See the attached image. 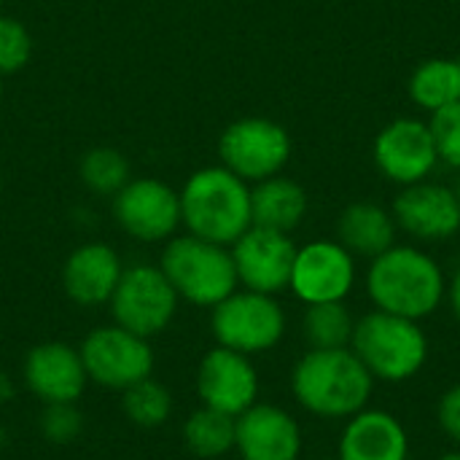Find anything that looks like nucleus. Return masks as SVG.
Instances as JSON below:
<instances>
[{"mask_svg":"<svg viewBox=\"0 0 460 460\" xmlns=\"http://www.w3.org/2000/svg\"><path fill=\"white\" fill-rule=\"evenodd\" d=\"M78 353L89 383L111 391H127L154 372L151 342L116 323L92 329L84 337Z\"/></svg>","mask_w":460,"mask_h":460,"instance_id":"9","label":"nucleus"},{"mask_svg":"<svg viewBox=\"0 0 460 460\" xmlns=\"http://www.w3.org/2000/svg\"><path fill=\"white\" fill-rule=\"evenodd\" d=\"M159 270L175 288L178 299L194 307L213 310L240 286L232 251L189 232L167 240L159 259Z\"/></svg>","mask_w":460,"mask_h":460,"instance_id":"5","label":"nucleus"},{"mask_svg":"<svg viewBox=\"0 0 460 460\" xmlns=\"http://www.w3.org/2000/svg\"><path fill=\"white\" fill-rule=\"evenodd\" d=\"M364 286L375 310L410 321H426L445 302L447 275L423 248L396 243L369 261Z\"/></svg>","mask_w":460,"mask_h":460,"instance_id":"1","label":"nucleus"},{"mask_svg":"<svg viewBox=\"0 0 460 460\" xmlns=\"http://www.w3.org/2000/svg\"><path fill=\"white\" fill-rule=\"evenodd\" d=\"M78 178L89 191H94L100 197H113L129 181V162L121 151L100 146L81 156Z\"/></svg>","mask_w":460,"mask_h":460,"instance_id":"26","label":"nucleus"},{"mask_svg":"<svg viewBox=\"0 0 460 460\" xmlns=\"http://www.w3.org/2000/svg\"><path fill=\"white\" fill-rule=\"evenodd\" d=\"M234 450L243 460H299L302 429L283 407L256 402L234 420Z\"/></svg>","mask_w":460,"mask_h":460,"instance_id":"17","label":"nucleus"},{"mask_svg":"<svg viewBox=\"0 0 460 460\" xmlns=\"http://www.w3.org/2000/svg\"><path fill=\"white\" fill-rule=\"evenodd\" d=\"M356 332V318L345 302L305 305L302 337L310 350H340L350 348Z\"/></svg>","mask_w":460,"mask_h":460,"instance_id":"23","label":"nucleus"},{"mask_svg":"<svg viewBox=\"0 0 460 460\" xmlns=\"http://www.w3.org/2000/svg\"><path fill=\"white\" fill-rule=\"evenodd\" d=\"M350 350L375 377V383H410L429 361V337L420 321L372 310L356 318Z\"/></svg>","mask_w":460,"mask_h":460,"instance_id":"4","label":"nucleus"},{"mask_svg":"<svg viewBox=\"0 0 460 460\" xmlns=\"http://www.w3.org/2000/svg\"><path fill=\"white\" fill-rule=\"evenodd\" d=\"M46 410L38 418V429L51 445H70L84 431V418L75 404H43Z\"/></svg>","mask_w":460,"mask_h":460,"instance_id":"29","label":"nucleus"},{"mask_svg":"<svg viewBox=\"0 0 460 460\" xmlns=\"http://www.w3.org/2000/svg\"><path fill=\"white\" fill-rule=\"evenodd\" d=\"M234 420L210 407H199L183 423V445L197 458H221L234 450Z\"/></svg>","mask_w":460,"mask_h":460,"instance_id":"24","label":"nucleus"},{"mask_svg":"<svg viewBox=\"0 0 460 460\" xmlns=\"http://www.w3.org/2000/svg\"><path fill=\"white\" fill-rule=\"evenodd\" d=\"M27 391L43 404H75L86 391V369L78 348L65 342L35 345L22 367Z\"/></svg>","mask_w":460,"mask_h":460,"instance_id":"16","label":"nucleus"},{"mask_svg":"<svg viewBox=\"0 0 460 460\" xmlns=\"http://www.w3.org/2000/svg\"><path fill=\"white\" fill-rule=\"evenodd\" d=\"M0 102H3V78H0Z\"/></svg>","mask_w":460,"mask_h":460,"instance_id":"35","label":"nucleus"},{"mask_svg":"<svg viewBox=\"0 0 460 460\" xmlns=\"http://www.w3.org/2000/svg\"><path fill=\"white\" fill-rule=\"evenodd\" d=\"M310 199L302 183L286 175H272L251 186L253 226L291 234L307 216Z\"/></svg>","mask_w":460,"mask_h":460,"instance_id":"21","label":"nucleus"},{"mask_svg":"<svg viewBox=\"0 0 460 460\" xmlns=\"http://www.w3.org/2000/svg\"><path fill=\"white\" fill-rule=\"evenodd\" d=\"M291 135L283 124L264 116H245L232 121L218 137V156L245 183H259L280 175L291 162Z\"/></svg>","mask_w":460,"mask_h":460,"instance_id":"7","label":"nucleus"},{"mask_svg":"<svg viewBox=\"0 0 460 460\" xmlns=\"http://www.w3.org/2000/svg\"><path fill=\"white\" fill-rule=\"evenodd\" d=\"M437 420H439V429L456 445H460V383L442 394L439 407H437Z\"/></svg>","mask_w":460,"mask_h":460,"instance_id":"30","label":"nucleus"},{"mask_svg":"<svg viewBox=\"0 0 460 460\" xmlns=\"http://www.w3.org/2000/svg\"><path fill=\"white\" fill-rule=\"evenodd\" d=\"M437 460H460V450H456V453H445V456H439Z\"/></svg>","mask_w":460,"mask_h":460,"instance_id":"33","label":"nucleus"},{"mask_svg":"<svg viewBox=\"0 0 460 460\" xmlns=\"http://www.w3.org/2000/svg\"><path fill=\"white\" fill-rule=\"evenodd\" d=\"M391 213L399 232L418 243H445L460 232V202L456 189L431 178L402 186Z\"/></svg>","mask_w":460,"mask_h":460,"instance_id":"13","label":"nucleus"},{"mask_svg":"<svg viewBox=\"0 0 460 460\" xmlns=\"http://www.w3.org/2000/svg\"><path fill=\"white\" fill-rule=\"evenodd\" d=\"M113 218L137 243H164L181 226V194L159 178H129L113 194Z\"/></svg>","mask_w":460,"mask_h":460,"instance_id":"10","label":"nucleus"},{"mask_svg":"<svg viewBox=\"0 0 460 460\" xmlns=\"http://www.w3.org/2000/svg\"><path fill=\"white\" fill-rule=\"evenodd\" d=\"M356 256L337 240H313L296 248L288 288L305 305L345 302L356 288Z\"/></svg>","mask_w":460,"mask_h":460,"instance_id":"12","label":"nucleus"},{"mask_svg":"<svg viewBox=\"0 0 460 460\" xmlns=\"http://www.w3.org/2000/svg\"><path fill=\"white\" fill-rule=\"evenodd\" d=\"M453 189H456V197H458V202H460V172H458V181H456V186H453Z\"/></svg>","mask_w":460,"mask_h":460,"instance_id":"34","label":"nucleus"},{"mask_svg":"<svg viewBox=\"0 0 460 460\" xmlns=\"http://www.w3.org/2000/svg\"><path fill=\"white\" fill-rule=\"evenodd\" d=\"M121 272V259L108 243H84L62 264V288L70 302L100 307L111 302Z\"/></svg>","mask_w":460,"mask_h":460,"instance_id":"18","label":"nucleus"},{"mask_svg":"<svg viewBox=\"0 0 460 460\" xmlns=\"http://www.w3.org/2000/svg\"><path fill=\"white\" fill-rule=\"evenodd\" d=\"M394 213L377 202H350L337 218V243L356 259H377L396 245Z\"/></svg>","mask_w":460,"mask_h":460,"instance_id":"20","label":"nucleus"},{"mask_svg":"<svg viewBox=\"0 0 460 460\" xmlns=\"http://www.w3.org/2000/svg\"><path fill=\"white\" fill-rule=\"evenodd\" d=\"M296 243L291 234L251 226L229 251L234 259L237 280L248 291L278 296L291 283V270L296 259Z\"/></svg>","mask_w":460,"mask_h":460,"instance_id":"15","label":"nucleus"},{"mask_svg":"<svg viewBox=\"0 0 460 460\" xmlns=\"http://www.w3.org/2000/svg\"><path fill=\"white\" fill-rule=\"evenodd\" d=\"M210 332L221 348L256 356L280 345L286 337V313L275 296L243 288L213 307Z\"/></svg>","mask_w":460,"mask_h":460,"instance_id":"6","label":"nucleus"},{"mask_svg":"<svg viewBox=\"0 0 460 460\" xmlns=\"http://www.w3.org/2000/svg\"><path fill=\"white\" fill-rule=\"evenodd\" d=\"M445 302L450 305V313L453 318L460 323V267L453 272V278L447 280V294H445Z\"/></svg>","mask_w":460,"mask_h":460,"instance_id":"31","label":"nucleus"},{"mask_svg":"<svg viewBox=\"0 0 460 460\" xmlns=\"http://www.w3.org/2000/svg\"><path fill=\"white\" fill-rule=\"evenodd\" d=\"M372 154L380 175L399 189L429 181L439 164L431 127L415 116H399L388 121L377 132Z\"/></svg>","mask_w":460,"mask_h":460,"instance_id":"11","label":"nucleus"},{"mask_svg":"<svg viewBox=\"0 0 460 460\" xmlns=\"http://www.w3.org/2000/svg\"><path fill=\"white\" fill-rule=\"evenodd\" d=\"M0 194H3V175H0Z\"/></svg>","mask_w":460,"mask_h":460,"instance_id":"36","label":"nucleus"},{"mask_svg":"<svg viewBox=\"0 0 460 460\" xmlns=\"http://www.w3.org/2000/svg\"><path fill=\"white\" fill-rule=\"evenodd\" d=\"M13 394H16L13 377H11L8 372H3V369H0V407H3V404H8V402L13 399Z\"/></svg>","mask_w":460,"mask_h":460,"instance_id":"32","label":"nucleus"},{"mask_svg":"<svg viewBox=\"0 0 460 460\" xmlns=\"http://www.w3.org/2000/svg\"><path fill=\"white\" fill-rule=\"evenodd\" d=\"M121 412L140 429H159L172 415V394L154 377H146L121 391Z\"/></svg>","mask_w":460,"mask_h":460,"instance_id":"25","label":"nucleus"},{"mask_svg":"<svg viewBox=\"0 0 460 460\" xmlns=\"http://www.w3.org/2000/svg\"><path fill=\"white\" fill-rule=\"evenodd\" d=\"M32 57V38L27 27L13 19L0 13V78L19 73Z\"/></svg>","mask_w":460,"mask_h":460,"instance_id":"27","label":"nucleus"},{"mask_svg":"<svg viewBox=\"0 0 460 460\" xmlns=\"http://www.w3.org/2000/svg\"><path fill=\"white\" fill-rule=\"evenodd\" d=\"M323 460H337V458H323Z\"/></svg>","mask_w":460,"mask_h":460,"instance_id":"37","label":"nucleus"},{"mask_svg":"<svg viewBox=\"0 0 460 460\" xmlns=\"http://www.w3.org/2000/svg\"><path fill=\"white\" fill-rule=\"evenodd\" d=\"M375 377L350 348L307 350L291 372L296 404L323 420H348L367 410Z\"/></svg>","mask_w":460,"mask_h":460,"instance_id":"2","label":"nucleus"},{"mask_svg":"<svg viewBox=\"0 0 460 460\" xmlns=\"http://www.w3.org/2000/svg\"><path fill=\"white\" fill-rule=\"evenodd\" d=\"M458 65H460V57H458Z\"/></svg>","mask_w":460,"mask_h":460,"instance_id":"38","label":"nucleus"},{"mask_svg":"<svg viewBox=\"0 0 460 460\" xmlns=\"http://www.w3.org/2000/svg\"><path fill=\"white\" fill-rule=\"evenodd\" d=\"M181 194V224L189 234L232 248L251 226V186L224 164L189 175Z\"/></svg>","mask_w":460,"mask_h":460,"instance_id":"3","label":"nucleus"},{"mask_svg":"<svg viewBox=\"0 0 460 460\" xmlns=\"http://www.w3.org/2000/svg\"><path fill=\"white\" fill-rule=\"evenodd\" d=\"M410 437L402 420L385 410H361L348 418L337 460H407Z\"/></svg>","mask_w":460,"mask_h":460,"instance_id":"19","label":"nucleus"},{"mask_svg":"<svg viewBox=\"0 0 460 460\" xmlns=\"http://www.w3.org/2000/svg\"><path fill=\"white\" fill-rule=\"evenodd\" d=\"M259 372L251 356L216 345L197 367V396L202 407L240 418L259 402Z\"/></svg>","mask_w":460,"mask_h":460,"instance_id":"14","label":"nucleus"},{"mask_svg":"<svg viewBox=\"0 0 460 460\" xmlns=\"http://www.w3.org/2000/svg\"><path fill=\"white\" fill-rule=\"evenodd\" d=\"M407 94L415 108L426 113H437L460 100V65L450 57L423 59L407 84Z\"/></svg>","mask_w":460,"mask_h":460,"instance_id":"22","label":"nucleus"},{"mask_svg":"<svg viewBox=\"0 0 460 460\" xmlns=\"http://www.w3.org/2000/svg\"><path fill=\"white\" fill-rule=\"evenodd\" d=\"M178 302L181 299L175 288L159 267L132 264L121 272V280L108 305L116 326L151 340L172 323Z\"/></svg>","mask_w":460,"mask_h":460,"instance_id":"8","label":"nucleus"},{"mask_svg":"<svg viewBox=\"0 0 460 460\" xmlns=\"http://www.w3.org/2000/svg\"><path fill=\"white\" fill-rule=\"evenodd\" d=\"M429 127H431V135L437 143L439 162L460 172V100L431 113Z\"/></svg>","mask_w":460,"mask_h":460,"instance_id":"28","label":"nucleus"}]
</instances>
